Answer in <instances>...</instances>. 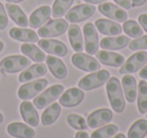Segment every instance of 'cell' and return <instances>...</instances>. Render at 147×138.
<instances>
[{"mask_svg": "<svg viewBox=\"0 0 147 138\" xmlns=\"http://www.w3.org/2000/svg\"><path fill=\"white\" fill-rule=\"evenodd\" d=\"M106 91L113 110L116 111L117 113H121V112L124 111V108H125L124 95H123L120 81L116 77L110 78L107 81Z\"/></svg>", "mask_w": 147, "mask_h": 138, "instance_id": "obj_1", "label": "cell"}, {"mask_svg": "<svg viewBox=\"0 0 147 138\" xmlns=\"http://www.w3.org/2000/svg\"><path fill=\"white\" fill-rule=\"evenodd\" d=\"M109 79H110V73L107 70H100V71L95 72V73H92L82 78L79 82L78 86L80 89L85 90V91H90V90L103 86Z\"/></svg>", "mask_w": 147, "mask_h": 138, "instance_id": "obj_2", "label": "cell"}, {"mask_svg": "<svg viewBox=\"0 0 147 138\" xmlns=\"http://www.w3.org/2000/svg\"><path fill=\"white\" fill-rule=\"evenodd\" d=\"M67 26H69V22L65 19H51L49 22L43 24V26L39 27L38 35L43 37V39L59 37V35L63 34L67 31Z\"/></svg>", "mask_w": 147, "mask_h": 138, "instance_id": "obj_3", "label": "cell"}, {"mask_svg": "<svg viewBox=\"0 0 147 138\" xmlns=\"http://www.w3.org/2000/svg\"><path fill=\"white\" fill-rule=\"evenodd\" d=\"M30 66V61L24 55H9L0 62V69L4 73L14 74Z\"/></svg>", "mask_w": 147, "mask_h": 138, "instance_id": "obj_4", "label": "cell"}, {"mask_svg": "<svg viewBox=\"0 0 147 138\" xmlns=\"http://www.w3.org/2000/svg\"><path fill=\"white\" fill-rule=\"evenodd\" d=\"M47 86V80L45 79H38L35 80L30 83H27L22 85L18 89V97L19 99L23 101H27L32 98H34L36 95L45 90V88Z\"/></svg>", "mask_w": 147, "mask_h": 138, "instance_id": "obj_5", "label": "cell"}, {"mask_svg": "<svg viewBox=\"0 0 147 138\" xmlns=\"http://www.w3.org/2000/svg\"><path fill=\"white\" fill-rule=\"evenodd\" d=\"M63 92V85H53L49 87V89L45 90L43 93L38 95L37 97H34L33 100V105L37 109H43L47 105L57 100L61 95Z\"/></svg>", "mask_w": 147, "mask_h": 138, "instance_id": "obj_6", "label": "cell"}, {"mask_svg": "<svg viewBox=\"0 0 147 138\" xmlns=\"http://www.w3.org/2000/svg\"><path fill=\"white\" fill-rule=\"evenodd\" d=\"M147 63V53L146 51H139L131 55L126 62L122 65L119 73L121 75H128L138 72L141 68L145 66Z\"/></svg>", "mask_w": 147, "mask_h": 138, "instance_id": "obj_7", "label": "cell"}, {"mask_svg": "<svg viewBox=\"0 0 147 138\" xmlns=\"http://www.w3.org/2000/svg\"><path fill=\"white\" fill-rule=\"evenodd\" d=\"M96 11V7L92 4H80L73 7L65 13V20L69 22H80L91 17Z\"/></svg>", "mask_w": 147, "mask_h": 138, "instance_id": "obj_8", "label": "cell"}, {"mask_svg": "<svg viewBox=\"0 0 147 138\" xmlns=\"http://www.w3.org/2000/svg\"><path fill=\"white\" fill-rule=\"evenodd\" d=\"M71 63L76 68L85 72H95L101 69L100 63L95 57L81 53H75L71 57Z\"/></svg>", "mask_w": 147, "mask_h": 138, "instance_id": "obj_9", "label": "cell"}, {"mask_svg": "<svg viewBox=\"0 0 147 138\" xmlns=\"http://www.w3.org/2000/svg\"><path fill=\"white\" fill-rule=\"evenodd\" d=\"M85 49L88 55H96L99 49V39L96 27L93 23L89 22L84 25Z\"/></svg>", "mask_w": 147, "mask_h": 138, "instance_id": "obj_10", "label": "cell"}, {"mask_svg": "<svg viewBox=\"0 0 147 138\" xmlns=\"http://www.w3.org/2000/svg\"><path fill=\"white\" fill-rule=\"evenodd\" d=\"M113 118V113L110 109L107 108H102V109H98L91 113L87 120V124L90 128L95 129L98 128L102 125L109 123Z\"/></svg>", "mask_w": 147, "mask_h": 138, "instance_id": "obj_11", "label": "cell"}, {"mask_svg": "<svg viewBox=\"0 0 147 138\" xmlns=\"http://www.w3.org/2000/svg\"><path fill=\"white\" fill-rule=\"evenodd\" d=\"M85 98V93L78 88H71L67 90L59 98V104L63 107H76L82 103Z\"/></svg>", "mask_w": 147, "mask_h": 138, "instance_id": "obj_12", "label": "cell"}, {"mask_svg": "<svg viewBox=\"0 0 147 138\" xmlns=\"http://www.w3.org/2000/svg\"><path fill=\"white\" fill-rule=\"evenodd\" d=\"M99 11L105 16L109 17L111 19H114L117 22H125L127 20L128 14L124 9L116 6L115 4L110 2L101 3L99 6Z\"/></svg>", "mask_w": 147, "mask_h": 138, "instance_id": "obj_13", "label": "cell"}, {"mask_svg": "<svg viewBox=\"0 0 147 138\" xmlns=\"http://www.w3.org/2000/svg\"><path fill=\"white\" fill-rule=\"evenodd\" d=\"M38 47L45 53L55 55L59 57H65L67 53V47L63 43L57 39H40L37 41Z\"/></svg>", "mask_w": 147, "mask_h": 138, "instance_id": "obj_14", "label": "cell"}, {"mask_svg": "<svg viewBox=\"0 0 147 138\" xmlns=\"http://www.w3.org/2000/svg\"><path fill=\"white\" fill-rule=\"evenodd\" d=\"M51 15V8L47 5H43L39 8L35 9L31 13L28 20V25L31 28H38L43 23H45L49 19Z\"/></svg>", "mask_w": 147, "mask_h": 138, "instance_id": "obj_15", "label": "cell"}, {"mask_svg": "<svg viewBox=\"0 0 147 138\" xmlns=\"http://www.w3.org/2000/svg\"><path fill=\"white\" fill-rule=\"evenodd\" d=\"M20 114L22 119L27 125H30L32 127L38 125L39 117L38 113L35 110V107L31 102L29 101H23L20 104Z\"/></svg>", "mask_w": 147, "mask_h": 138, "instance_id": "obj_16", "label": "cell"}, {"mask_svg": "<svg viewBox=\"0 0 147 138\" xmlns=\"http://www.w3.org/2000/svg\"><path fill=\"white\" fill-rule=\"evenodd\" d=\"M96 57L101 64L105 66L118 68L121 67L125 63V59L123 55L116 53H111L108 51H100L96 53Z\"/></svg>", "mask_w": 147, "mask_h": 138, "instance_id": "obj_17", "label": "cell"}, {"mask_svg": "<svg viewBox=\"0 0 147 138\" xmlns=\"http://www.w3.org/2000/svg\"><path fill=\"white\" fill-rule=\"evenodd\" d=\"M7 132L9 135L15 138H32L35 135V131L26 124L20 122H13L7 126Z\"/></svg>", "mask_w": 147, "mask_h": 138, "instance_id": "obj_18", "label": "cell"}, {"mask_svg": "<svg viewBox=\"0 0 147 138\" xmlns=\"http://www.w3.org/2000/svg\"><path fill=\"white\" fill-rule=\"evenodd\" d=\"M47 68L45 64L42 63L35 64V65H32L31 67H29L28 69L24 70L19 75L18 81L20 83H26V82L34 80L36 78L42 77V76H45L47 74Z\"/></svg>", "mask_w": 147, "mask_h": 138, "instance_id": "obj_19", "label": "cell"}, {"mask_svg": "<svg viewBox=\"0 0 147 138\" xmlns=\"http://www.w3.org/2000/svg\"><path fill=\"white\" fill-rule=\"evenodd\" d=\"M130 43V39L124 35H119L115 37H105L100 41V47L103 49L118 51L126 47Z\"/></svg>", "mask_w": 147, "mask_h": 138, "instance_id": "obj_20", "label": "cell"}, {"mask_svg": "<svg viewBox=\"0 0 147 138\" xmlns=\"http://www.w3.org/2000/svg\"><path fill=\"white\" fill-rule=\"evenodd\" d=\"M97 29L105 35H119L122 32V26L119 23L108 20L106 18H99L95 22Z\"/></svg>", "mask_w": 147, "mask_h": 138, "instance_id": "obj_21", "label": "cell"}, {"mask_svg": "<svg viewBox=\"0 0 147 138\" xmlns=\"http://www.w3.org/2000/svg\"><path fill=\"white\" fill-rule=\"evenodd\" d=\"M45 60H47V66L53 77L59 80H63L67 77V68L61 60L53 55H47Z\"/></svg>", "mask_w": 147, "mask_h": 138, "instance_id": "obj_22", "label": "cell"}, {"mask_svg": "<svg viewBox=\"0 0 147 138\" xmlns=\"http://www.w3.org/2000/svg\"><path fill=\"white\" fill-rule=\"evenodd\" d=\"M9 35L12 39L24 43H36L38 41L37 33L32 29L20 28V27H13L9 30Z\"/></svg>", "mask_w": 147, "mask_h": 138, "instance_id": "obj_23", "label": "cell"}, {"mask_svg": "<svg viewBox=\"0 0 147 138\" xmlns=\"http://www.w3.org/2000/svg\"><path fill=\"white\" fill-rule=\"evenodd\" d=\"M69 39L73 49L76 53H81L84 51V41H83V34L81 28L77 24H71L69 26L67 30Z\"/></svg>", "mask_w": 147, "mask_h": 138, "instance_id": "obj_24", "label": "cell"}, {"mask_svg": "<svg viewBox=\"0 0 147 138\" xmlns=\"http://www.w3.org/2000/svg\"><path fill=\"white\" fill-rule=\"evenodd\" d=\"M4 6L7 11V14L10 16V18L17 25L21 27H26L28 25V20H27L26 15L21 10L20 7L15 4H10V3H6V5H4Z\"/></svg>", "mask_w": 147, "mask_h": 138, "instance_id": "obj_25", "label": "cell"}, {"mask_svg": "<svg viewBox=\"0 0 147 138\" xmlns=\"http://www.w3.org/2000/svg\"><path fill=\"white\" fill-rule=\"evenodd\" d=\"M122 88L124 90L126 100L130 103H133L137 97V85L135 78L129 75L124 76L122 79Z\"/></svg>", "mask_w": 147, "mask_h": 138, "instance_id": "obj_26", "label": "cell"}, {"mask_svg": "<svg viewBox=\"0 0 147 138\" xmlns=\"http://www.w3.org/2000/svg\"><path fill=\"white\" fill-rule=\"evenodd\" d=\"M61 111V107L59 103H53L51 106L43 111L41 115V123L43 126H49L57 121Z\"/></svg>", "mask_w": 147, "mask_h": 138, "instance_id": "obj_27", "label": "cell"}, {"mask_svg": "<svg viewBox=\"0 0 147 138\" xmlns=\"http://www.w3.org/2000/svg\"><path fill=\"white\" fill-rule=\"evenodd\" d=\"M21 51L23 55H27L28 57H30L33 62L35 63H42L45 60V53L39 49L38 47L31 43H23L20 47Z\"/></svg>", "mask_w": 147, "mask_h": 138, "instance_id": "obj_28", "label": "cell"}, {"mask_svg": "<svg viewBox=\"0 0 147 138\" xmlns=\"http://www.w3.org/2000/svg\"><path fill=\"white\" fill-rule=\"evenodd\" d=\"M147 134V120L139 119L132 124L128 131V138H143Z\"/></svg>", "mask_w": 147, "mask_h": 138, "instance_id": "obj_29", "label": "cell"}, {"mask_svg": "<svg viewBox=\"0 0 147 138\" xmlns=\"http://www.w3.org/2000/svg\"><path fill=\"white\" fill-rule=\"evenodd\" d=\"M137 107L141 114L147 113V83L145 81H140L138 85V100Z\"/></svg>", "mask_w": 147, "mask_h": 138, "instance_id": "obj_30", "label": "cell"}, {"mask_svg": "<svg viewBox=\"0 0 147 138\" xmlns=\"http://www.w3.org/2000/svg\"><path fill=\"white\" fill-rule=\"evenodd\" d=\"M122 29L128 37L133 39H138L143 35V28L140 26L139 22H136L135 20H126L124 22Z\"/></svg>", "mask_w": 147, "mask_h": 138, "instance_id": "obj_31", "label": "cell"}, {"mask_svg": "<svg viewBox=\"0 0 147 138\" xmlns=\"http://www.w3.org/2000/svg\"><path fill=\"white\" fill-rule=\"evenodd\" d=\"M74 0H55L53 5V16L55 18H61L67 13V9L73 4Z\"/></svg>", "mask_w": 147, "mask_h": 138, "instance_id": "obj_32", "label": "cell"}, {"mask_svg": "<svg viewBox=\"0 0 147 138\" xmlns=\"http://www.w3.org/2000/svg\"><path fill=\"white\" fill-rule=\"evenodd\" d=\"M118 130L119 127L117 125H114V124L106 125L93 132L91 138H111L114 135H116Z\"/></svg>", "mask_w": 147, "mask_h": 138, "instance_id": "obj_33", "label": "cell"}, {"mask_svg": "<svg viewBox=\"0 0 147 138\" xmlns=\"http://www.w3.org/2000/svg\"><path fill=\"white\" fill-rule=\"evenodd\" d=\"M67 122L71 128L76 130H86L88 128V124H87L86 120L84 117L77 114H69L67 117Z\"/></svg>", "mask_w": 147, "mask_h": 138, "instance_id": "obj_34", "label": "cell"}, {"mask_svg": "<svg viewBox=\"0 0 147 138\" xmlns=\"http://www.w3.org/2000/svg\"><path fill=\"white\" fill-rule=\"evenodd\" d=\"M129 49L131 51H140L147 49V35H142L140 39H136L129 43Z\"/></svg>", "mask_w": 147, "mask_h": 138, "instance_id": "obj_35", "label": "cell"}, {"mask_svg": "<svg viewBox=\"0 0 147 138\" xmlns=\"http://www.w3.org/2000/svg\"><path fill=\"white\" fill-rule=\"evenodd\" d=\"M8 24V16L5 12V6L0 2V30H3Z\"/></svg>", "mask_w": 147, "mask_h": 138, "instance_id": "obj_36", "label": "cell"}, {"mask_svg": "<svg viewBox=\"0 0 147 138\" xmlns=\"http://www.w3.org/2000/svg\"><path fill=\"white\" fill-rule=\"evenodd\" d=\"M138 22L143 28V30H145L147 32V13H143V14L139 15Z\"/></svg>", "mask_w": 147, "mask_h": 138, "instance_id": "obj_37", "label": "cell"}, {"mask_svg": "<svg viewBox=\"0 0 147 138\" xmlns=\"http://www.w3.org/2000/svg\"><path fill=\"white\" fill-rule=\"evenodd\" d=\"M116 4H118L119 6H121L124 9H130L132 7V3L131 0H114Z\"/></svg>", "mask_w": 147, "mask_h": 138, "instance_id": "obj_38", "label": "cell"}, {"mask_svg": "<svg viewBox=\"0 0 147 138\" xmlns=\"http://www.w3.org/2000/svg\"><path fill=\"white\" fill-rule=\"evenodd\" d=\"M147 0H131V3H132V7H138L143 5Z\"/></svg>", "mask_w": 147, "mask_h": 138, "instance_id": "obj_39", "label": "cell"}, {"mask_svg": "<svg viewBox=\"0 0 147 138\" xmlns=\"http://www.w3.org/2000/svg\"><path fill=\"white\" fill-rule=\"evenodd\" d=\"M75 138H90V137H89V134L87 133L85 130H81L80 132H78V133L76 134Z\"/></svg>", "mask_w": 147, "mask_h": 138, "instance_id": "obj_40", "label": "cell"}, {"mask_svg": "<svg viewBox=\"0 0 147 138\" xmlns=\"http://www.w3.org/2000/svg\"><path fill=\"white\" fill-rule=\"evenodd\" d=\"M139 77L142 78V79H147V66L144 67L139 73Z\"/></svg>", "mask_w": 147, "mask_h": 138, "instance_id": "obj_41", "label": "cell"}, {"mask_svg": "<svg viewBox=\"0 0 147 138\" xmlns=\"http://www.w3.org/2000/svg\"><path fill=\"white\" fill-rule=\"evenodd\" d=\"M84 1L87 3H90V4H98V3L105 2L107 0H84Z\"/></svg>", "mask_w": 147, "mask_h": 138, "instance_id": "obj_42", "label": "cell"}, {"mask_svg": "<svg viewBox=\"0 0 147 138\" xmlns=\"http://www.w3.org/2000/svg\"><path fill=\"white\" fill-rule=\"evenodd\" d=\"M6 2H12V3H17V2H21L23 0H5Z\"/></svg>", "mask_w": 147, "mask_h": 138, "instance_id": "obj_43", "label": "cell"}, {"mask_svg": "<svg viewBox=\"0 0 147 138\" xmlns=\"http://www.w3.org/2000/svg\"><path fill=\"white\" fill-rule=\"evenodd\" d=\"M114 138H126V136L124 135V134H122V133H120V134H117L116 136H115Z\"/></svg>", "mask_w": 147, "mask_h": 138, "instance_id": "obj_44", "label": "cell"}, {"mask_svg": "<svg viewBox=\"0 0 147 138\" xmlns=\"http://www.w3.org/2000/svg\"><path fill=\"white\" fill-rule=\"evenodd\" d=\"M3 47H4V43H3V41H0V51H2V49H3Z\"/></svg>", "mask_w": 147, "mask_h": 138, "instance_id": "obj_45", "label": "cell"}, {"mask_svg": "<svg viewBox=\"0 0 147 138\" xmlns=\"http://www.w3.org/2000/svg\"><path fill=\"white\" fill-rule=\"evenodd\" d=\"M2 122H3V115L1 113H0V124L2 123Z\"/></svg>", "mask_w": 147, "mask_h": 138, "instance_id": "obj_46", "label": "cell"}, {"mask_svg": "<svg viewBox=\"0 0 147 138\" xmlns=\"http://www.w3.org/2000/svg\"><path fill=\"white\" fill-rule=\"evenodd\" d=\"M146 118H147V114H146Z\"/></svg>", "mask_w": 147, "mask_h": 138, "instance_id": "obj_47", "label": "cell"}]
</instances>
